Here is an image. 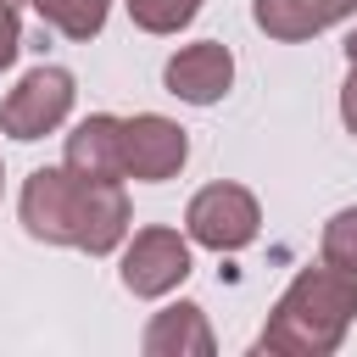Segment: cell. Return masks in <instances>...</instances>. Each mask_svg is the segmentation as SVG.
Wrapping results in <instances>:
<instances>
[{"label": "cell", "mask_w": 357, "mask_h": 357, "mask_svg": "<svg viewBox=\"0 0 357 357\" xmlns=\"http://www.w3.org/2000/svg\"><path fill=\"white\" fill-rule=\"evenodd\" d=\"M17 218L33 240L73 245V251H89V257L117 251L128 240V223H134L123 178H89V173H73L67 162L61 167H33L22 178Z\"/></svg>", "instance_id": "obj_1"}, {"label": "cell", "mask_w": 357, "mask_h": 357, "mask_svg": "<svg viewBox=\"0 0 357 357\" xmlns=\"http://www.w3.org/2000/svg\"><path fill=\"white\" fill-rule=\"evenodd\" d=\"M357 318V273L335 268V262H318V268H301L284 296L273 301L262 335H257V351H279V357H329L346 329Z\"/></svg>", "instance_id": "obj_2"}, {"label": "cell", "mask_w": 357, "mask_h": 357, "mask_svg": "<svg viewBox=\"0 0 357 357\" xmlns=\"http://www.w3.org/2000/svg\"><path fill=\"white\" fill-rule=\"evenodd\" d=\"M73 73L67 67H28L22 78H17V89H6V100H0V134H11V139H45V134H56L61 123H67V112H73Z\"/></svg>", "instance_id": "obj_3"}, {"label": "cell", "mask_w": 357, "mask_h": 357, "mask_svg": "<svg viewBox=\"0 0 357 357\" xmlns=\"http://www.w3.org/2000/svg\"><path fill=\"white\" fill-rule=\"evenodd\" d=\"M262 229V206L245 184H206L184 206V234L206 251H245Z\"/></svg>", "instance_id": "obj_4"}, {"label": "cell", "mask_w": 357, "mask_h": 357, "mask_svg": "<svg viewBox=\"0 0 357 357\" xmlns=\"http://www.w3.org/2000/svg\"><path fill=\"white\" fill-rule=\"evenodd\" d=\"M190 240L178 229H139L128 245H123V290L139 296V301H156V296H173L184 279H190Z\"/></svg>", "instance_id": "obj_5"}, {"label": "cell", "mask_w": 357, "mask_h": 357, "mask_svg": "<svg viewBox=\"0 0 357 357\" xmlns=\"http://www.w3.org/2000/svg\"><path fill=\"white\" fill-rule=\"evenodd\" d=\"M190 162V139L173 117L162 112H134L123 117V178L139 184H162Z\"/></svg>", "instance_id": "obj_6"}, {"label": "cell", "mask_w": 357, "mask_h": 357, "mask_svg": "<svg viewBox=\"0 0 357 357\" xmlns=\"http://www.w3.org/2000/svg\"><path fill=\"white\" fill-rule=\"evenodd\" d=\"M162 84H167V95H178L190 106H218L229 95V84H234V56L218 39L178 45L167 56V67H162Z\"/></svg>", "instance_id": "obj_7"}, {"label": "cell", "mask_w": 357, "mask_h": 357, "mask_svg": "<svg viewBox=\"0 0 357 357\" xmlns=\"http://www.w3.org/2000/svg\"><path fill=\"white\" fill-rule=\"evenodd\" d=\"M139 346H145V357H212L218 335H212V324L195 301H173L145 324Z\"/></svg>", "instance_id": "obj_8"}, {"label": "cell", "mask_w": 357, "mask_h": 357, "mask_svg": "<svg viewBox=\"0 0 357 357\" xmlns=\"http://www.w3.org/2000/svg\"><path fill=\"white\" fill-rule=\"evenodd\" d=\"M351 11H357V0H251L257 28H262L268 39H284V45L324 33V28L346 22Z\"/></svg>", "instance_id": "obj_9"}, {"label": "cell", "mask_w": 357, "mask_h": 357, "mask_svg": "<svg viewBox=\"0 0 357 357\" xmlns=\"http://www.w3.org/2000/svg\"><path fill=\"white\" fill-rule=\"evenodd\" d=\"M61 162H67L73 173H89V178H123V117L89 112V117L67 134Z\"/></svg>", "instance_id": "obj_10"}, {"label": "cell", "mask_w": 357, "mask_h": 357, "mask_svg": "<svg viewBox=\"0 0 357 357\" xmlns=\"http://www.w3.org/2000/svg\"><path fill=\"white\" fill-rule=\"evenodd\" d=\"M33 11L61 39H95L112 17V0H33Z\"/></svg>", "instance_id": "obj_11"}, {"label": "cell", "mask_w": 357, "mask_h": 357, "mask_svg": "<svg viewBox=\"0 0 357 357\" xmlns=\"http://www.w3.org/2000/svg\"><path fill=\"white\" fill-rule=\"evenodd\" d=\"M123 6H128L134 28H145V33H178L201 11V0H123Z\"/></svg>", "instance_id": "obj_12"}, {"label": "cell", "mask_w": 357, "mask_h": 357, "mask_svg": "<svg viewBox=\"0 0 357 357\" xmlns=\"http://www.w3.org/2000/svg\"><path fill=\"white\" fill-rule=\"evenodd\" d=\"M318 251H324V262H335V268L357 273V206H346V212H335V218L324 223Z\"/></svg>", "instance_id": "obj_13"}, {"label": "cell", "mask_w": 357, "mask_h": 357, "mask_svg": "<svg viewBox=\"0 0 357 357\" xmlns=\"http://www.w3.org/2000/svg\"><path fill=\"white\" fill-rule=\"evenodd\" d=\"M340 123H346V134H357V61H351V73L340 84Z\"/></svg>", "instance_id": "obj_14"}, {"label": "cell", "mask_w": 357, "mask_h": 357, "mask_svg": "<svg viewBox=\"0 0 357 357\" xmlns=\"http://www.w3.org/2000/svg\"><path fill=\"white\" fill-rule=\"evenodd\" d=\"M346 61H357V28L346 33Z\"/></svg>", "instance_id": "obj_15"}, {"label": "cell", "mask_w": 357, "mask_h": 357, "mask_svg": "<svg viewBox=\"0 0 357 357\" xmlns=\"http://www.w3.org/2000/svg\"><path fill=\"white\" fill-rule=\"evenodd\" d=\"M11 6H17V0H0V11H11Z\"/></svg>", "instance_id": "obj_16"}, {"label": "cell", "mask_w": 357, "mask_h": 357, "mask_svg": "<svg viewBox=\"0 0 357 357\" xmlns=\"http://www.w3.org/2000/svg\"><path fill=\"white\" fill-rule=\"evenodd\" d=\"M0 184H6V167H0Z\"/></svg>", "instance_id": "obj_17"}]
</instances>
